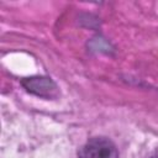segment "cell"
<instances>
[{"label":"cell","instance_id":"3","mask_svg":"<svg viewBox=\"0 0 158 158\" xmlns=\"http://www.w3.org/2000/svg\"><path fill=\"white\" fill-rule=\"evenodd\" d=\"M149 158H158V154H153V156H151Z\"/></svg>","mask_w":158,"mask_h":158},{"label":"cell","instance_id":"1","mask_svg":"<svg viewBox=\"0 0 158 158\" xmlns=\"http://www.w3.org/2000/svg\"><path fill=\"white\" fill-rule=\"evenodd\" d=\"M78 158H118V151L111 139L93 137L80 147Z\"/></svg>","mask_w":158,"mask_h":158},{"label":"cell","instance_id":"2","mask_svg":"<svg viewBox=\"0 0 158 158\" xmlns=\"http://www.w3.org/2000/svg\"><path fill=\"white\" fill-rule=\"evenodd\" d=\"M21 85L26 89L27 93L43 99H54L58 96V86L49 78L44 75H35L30 78H23Z\"/></svg>","mask_w":158,"mask_h":158}]
</instances>
